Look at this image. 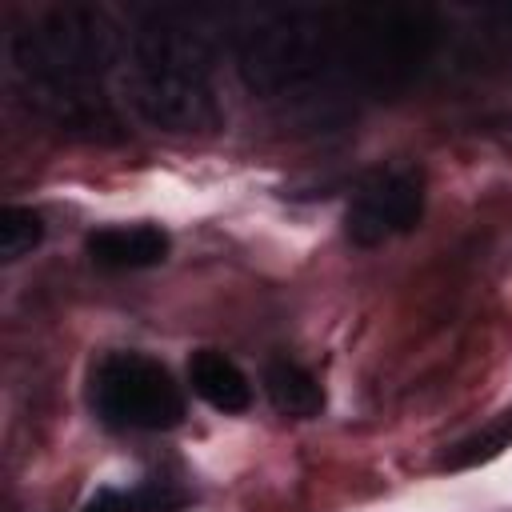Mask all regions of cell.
Here are the masks:
<instances>
[{
  "label": "cell",
  "instance_id": "277c9868",
  "mask_svg": "<svg viewBox=\"0 0 512 512\" xmlns=\"http://www.w3.org/2000/svg\"><path fill=\"white\" fill-rule=\"evenodd\" d=\"M88 400L104 424L132 432H168L188 408L172 372L144 352H108L88 376Z\"/></svg>",
  "mask_w": 512,
  "mask_h": 512
},
{
  "label": "cell",
  "instance_id": "30bf717a",
  "mask_svg": "<svg viewBox=\"0 0 512 512\" xmlns=\"http://www.w3.org/2000/svg\"><path fill=\"white\" fill-rule=\"evenodd\" d=\"M40 240H44V216L36 208H24V204L0 208V256L8 264L40 248Z\"/></svg>",
  "mask_w": 512,
  "mask_h": 512
},
{
  "label": "cell",
  "instance_id": "7a4b0ae2",
  "mask_svg": "<svg viewBox=\"0 0 512 512\" xmlns=\"http://www.w3.org/2000/svg\"><path fill=\"white\" fill-rule=\"evenodd\" d=\"M120 60V28L96 4H56L12 32V68L28 104L72 132L116 128L108 76Z\"/></svg>",
  "mask_w": 512,
  "mask_h": 512
},
{
  "label": "cell",
  "instance_id": "6da1fadb",
  "mask_svg": "<svg viewBox=\"0 0 512 512\" xmlns=\"http://www.w3.org/2000/svg\"><path fill=\"white\" fill-rule=\"evenodd\" d=\"M424 8H256L232 32V64L264 100H308L332 88H384L412 76L432 44Z\"/></svg>",
  "mask_w": 512,
  "mask_h": 512
},
{
  "label": "cell",
  "instance_id": "5b68a950",
  "mask_svg": "<svg viewBox=\"0 0 512 512\" xmlns=\"http://www.w3.org/2000/svg\"><path fill=\"white\" fill-rule=\"evenodd\" d=\"M424 220V172L412 164H384L372 168L348 208H344V236L356 248H380Z\"/></svg>",
  "mask_w": 512,
  "mask_h": 512
},
{
  "label": "cell",
  "instance_id": "ba28073f",
  "mask_svg": "<svg viewBox=\"0 0 512 512\" xmlns=\"http://www.w3.org/2000/svg\"><path fill=\"white\" fill-rule=\"evenodd\" d=\"M264 396L276 412L296 416V420H312L324 412V388L316 384V376L292 360H268L264 364Z\"/></svg>",
  "mask_w": 512,
  "mask_h": 512
},
{
  "label": "cell",
  "instance_id": "52a82bcc",
  "mask_svg": "<svg viewBox=\"0 0 512 512\" xmlns=\"http://www.w3.org/2000/svg\"><path fill=\"white\" fill-rule=\"evenodd\" d=\"M188 384H192V392L208 408H216L224 416L252 408V384H248V376L240 372V364L232 356H224L216 348H196L188 356Z\"/></svg>",
  "mask_w": 512,
  "mask_h": 512
},
{
  "label": "cell",
  "instance_id": "9c48e42d",
  "mask_svg": "<svg viewBox=\"0 0 512 512\" xmlns=\"http://www.w3.org/2000/svg\"><path fill=\"white\" fill-rule=\"evenodd\" d=\"M504 448H512V412H500V416H492L488 424H480L476 432H468L464 440H456V444L444 452L440 468H448V472L480 468V464L496 460Z\"/></svg>",
  "mask_w": 512,
  "mask_h": 512
},
{
  "label": "cell",
  "instance_id": "8fae6325",
  "mask_svg": "<svg viewBox=\"0 0 512 512\" xmlns=\"http://www.w3.org/2000/svg\"><path fill=\"white\" fill-rule=\"evenodd\" d=\"M80 512H120V496L104 488V492H96V496H92V500H88Z\"/></svg>",
  "mask_w": 512,
  "mask_h": 512
},
{
  "label": "cell",
  "instance_id": "8992f818",
  "mask_svg": "<svg viewBox=\"0 0 512 512\" xmlns=\"http://www.w3.org/2000/svg\"><path fill=\"white\" fill-rule=\"evenodd\" d=\"M168 232L160 224H116V228H96L84 240V252L96 268L108 272H140L156 268L168 260Z\"/></svg>",
  "mask_w": 512,
  "mask_h": 512
},
{
  "label": "cell",
  "instance_id": "3957f363",
  "mask_svg": "<svg viewBox=\"0 0 512 512\" xmlns=\"http://www.w3.org/2000/svg\"><path fill=\"white\" fill-rule=\"evenodd\" d=\"M124 88L136 116L160 132L192 136L220 124L216 44L212 36L168 8L144 12L128 32Z\"/></svg>",
  "mask_w": 512,
  "mask_h": 512
}]
</instances>
